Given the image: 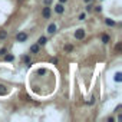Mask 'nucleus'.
I'll list each match as a JSON object with an SVG mask.
<instances>
[{
    "label": "nucleus",
    "mask_w": 122,
    "mask_h": 122,
    "mask_svg": "<svg viewBox=\"0 0 122 122\" xmlns=\"http://www.w3.org/2000/svg\"><path fill=\"white\" fill-rule=\"evenodd\" d=\"M23 60H25V63H27V65H30V56H27V55H25V56H23Z\"/></svg>",
    "instance_id": "ddd939ff"
},
{
    "label": "nucleus",
    "mask_w": 122,
    "mask_h": 122,
    "mask_svg": "<svg viewBox=\"0 0 122 122\" xmlns=\"http://www.w3.org/2000/svg\"><path fill=\"white\" fill-rule=\"evenodd\" d=\"M115 49H116V52H121V49H122V45H121V43H118Z\"/></svg>",
    "instance_id": "a211bd4d"
},
{
    "label": "nucleus",
    "mask_w": 122,
    "mask_h": 122,
    "mask_svg": "<svg viewBox=\"0 0 122 122\" xmlns=\"http://www.w3.org/2000/svg\"><path fill=\"white\" fill-rule=\"evenodd\" d=\"M109 40H111V37H109L108 35H105V33H103V35H102V42L106 45V43H109Z\"/></svg>",
    "instance_id": "9d476101"
},
{
    "label": "nucleus",
    "mask_w": 122,
    "mask_h": 122,
    "mask_svg": "<svg viewBox=\"0 0 122 122\" xmlns=\"http://www.w3.org/2000/svg\"><path fill=\"white\" fill-rule=\"evenodd\" d=\"M50 13H52L50 7H49V6H45L43 10H42V16H43L45 19H49V17H50Z\"/></svg>",
    "instance_id": "f257e3e1"
},
{
    "label": "nucleus",
    "mask_w": 122,
    "mask_h": 122,
    "mask_svg": "<svg viewBox=\"0 0 122 122\" xmlns=\"http://www.w3.org/2000/svg\"><path fill=\"white\" fill-rule=\"evenodd\" d=\"M55 12H56L57 15H62V13L65 12V7H63V3H57V5L55 6Z\"/></svg>",
    "instance_id": "20e7f679"
},
{
    "label": "nucleus",
    "mask_w": 122,
    "mask_h": 122,
    "mask_svg": "<svg viewBox=\"0 0 122 122\" xmlns=\"http://www.w3.org/2000/svg\"><path fill=\"white\" fill-rule=\"evenodd\" d=\"M7 53V49L6 47H2V49H0V56H5Z\"/></svg>",
    "instance_id": "dca6fc26"
},
{
    "label": "nucleus",
    "mask_w": 122,
    "mask_h": 122,
    "mask_svg": "<svg viewBox=\"0 0 122 122\" xmlns=\"http://www.w3.org/2000/svg\"><path fill=\"white\" fill-rule=\"evenodd\" d=\"M59 2H60V3H66V2H68V0H59Z\"/></svg>",
    "instance_id": "5701e85b"
},
{
    "label": "nucleus",
    "mask_w": 122,
    "mask_h": 122,
    "mask_svg": "<svg viewBox=\"0 0 122 122\" xmlns=\"http://www.w3.org/2000/svg\"><path fill=\"white\" fill-rule=\"evenodd\" d=\"M72 50H73V46H72V45H65V52L71 53Z\"/></svg>",
    "instance_id": "9b49d317"
},
{
    "label": "nucleus",
    "mask_w": 122,
    "mask_h": 122,
    "mask_svg": "<svg viewBox=\"0 0 122 122\" xmlns=\"http://www.w3.org/2000/svg\"><path fill=\"white\" fill-rule=\"evenodd\" d=\"M13 59H15L13 55H6V56H5V60H6V62H12Z\"/></svg>",
    "instance_id": "f8f14e48"
},
{
    "label": "nucleus",
    "mask_w": 122,
    "mask_h": 122,
    "mask_svg": "<svg viewBox=\"0 0 122 122\" xmlns=\"http://www.w3.org/2000/svg\"><path fill=\"white\" fill-rule=\"evenodd\" d=\"M16 39H17V42H26L27 40V35L25 32H20V33L16 35Z\"/></svg>",
    "instance_id": "7ed1b4c3"
},
{
    "label": "nucleus",
    "mask_w": 122,
    "mask_h": 122,
    "mask_svg": "<svg viewBox=\"0 0 122 122\" xmlns=\"http://www.w3.org/2000/svg\"><path fill=\"white\" fill-rule=\"evenodd\" d=\"M83 19H85V13H82V15L79 16V20H83Z\"/></svg>",
    "instance_id": "4be33fe9"
},
{
    "label": "nucleus",
    "mask_w": 122,
    "mask_h": 122,
    "mask_svg": "<svg viewBox=\"0 0 122 122\" xmlns=\"http://www.w3.org/2000/svg\"><path fill=\"white\" fill-rule=\"evenodd\" d=\"M75 37H76L78 40H82V39L85 37V30H83V29H78V30L75 32Z\"/></svg>",
    "instance_id": "f03ea898"
},
{
    "label": "nucleus",
    "mask_w": 122,
    "mask_h": 122,
    "mask_svg": "<svg viewBox=\"0 0 122 122\" xmlns=\"http://www.w3.org/2000/svg\"><path fill=\"white\" fill-rule=\"evenodd\" d=\"M7 39V30H0V40Z\"/></svg>",
    "instance_id": "1a4fd4ad"
},
{
    "label": "nucleus",
    "mask_w": 122,
    "mask_h": 122,
    "mask_svg": "<svg viewBox=\"0 0 122 122\" xmlns=\"http://www.w3.org/2000/svg\"><path fill=\"white\" fill-rule=\"evenodd\" d=\"M9 91H7V88L5 86V85H0V96H3V95H6Z\"/></svg>",
    "instance_id": "6e6552de"
},
{
    "label": "nucleus",
    "mask_w": 122,
    "mask_h": 122,
    "mask_svg": "<svg viewBox=\"0 0 122 122\" xmlns=\"http://www.w3.org/2000/svg\"><path fill=\"white\" fill-rule=\"evenodd\" d=\"M46 42H47L46 36H40V37L37 39V45H39V46H43V45H46Z\"/></svg>",
    "instance_id": "423d86ee"
},
{
    "label": "nucleus",
    "mask_w": 122,
    "mask_h": 122,
    "mask_svg": "<svg viewBox=\"0 0 122 122\" xmlns=\"http://www.w3.org/2000/svg\"><path fill=\"white\" fill-rule=\"evenodd\" d=\"M30 53H33V55L39 53V45H32L30 46Z\"/></svg>",
    "instance_id": "0eeeda50"
},
{
    "label": "nucleus",
    "mask_w": 122,
    "mask_h": 122,
    "mask_svg": "<svg viewBox=\"0 0 122 122\" xmlns=\"http://www.w3.org/2000/svg\"><path fill=\"white\" fill-rule=\"evenodd\" d=\"M105 23H106L108 26H113V25H115V22H113V20H111V19H106V20H105Z\"/></svg>",
    "instance_id": "2eb2a0df"
},
{
    "label": "nucleus",
    "mask_w": 122,
    "mask_h": 122,
    "mask_svg": "<svg viewBox=\"0 0 122 122\" xmlns=\"http://www.w3.org/2000/svg\"><path fill=\"white\" fill-rule=\"evenodd\" d=\"M95 10H96V12H102V7H101V6H96Z\"/></svg>",
    "instance_id": "412c9836"
},
{
    "label": "nucleus",
    "mask_w": 122,
    "mask_h": 122,
    "mask_svg": "<svg viewBox=\"0 0 122 122\" xmlns=\"http://www.w3.org/2000/svg\"><path fill=\"white\" fill-rule=\"evenodd\" d=\"M43 3H45V6H49L52 3V0H43Z\"/></svg>",
    "instance_id": "aec40b11"
},
{
    "label": "nucleus",
    "mask_w": 122,
    "mask_h": 122,
    "mask_svg": "<svg viewBox=\"0 0 122 122\" xmlns=\"http://www.w3.org/2000/svg\"><path fill=\"white\" fill-rule=\"evenodd\" d=\"M37 73H39V75H45V73H46V71H45V69H39V71H37Z\"/></svg>",
    "instance_id": "6ab92c4d"
},
{
    "label": "nucleus",
    "mask_w": 122,
    "mask_h": 122,
    "mask_svg": "<svg viewBox=\"0 0 122 122\" xmlns=\"http://www.w3.org/2000/svg\"><path fill=\"white\" fill-rule=\"evenodd\" d=\"M83 2H85V3H91V2H92V0H83Z\"/></svg>",
    "instance_id": "b1692460"
},
{
    "label": "nucleus",
    "mask_w": 122,
    "mask_h": 122,
    "mask_svg": "<svg viewBox=\"0 0 122 122\" xmlns=\"http://www.w3.org/2000/svg\"><path fill=\"white\" fill-rule=\"evenodd\" d=\"M92 9H93V6H92L91 3H88V5H86V12H91Z\"/></svg>",
    "instance_id": "f3484780"
},
{
    "label": "nucleus",
    "mask_w": 122,
    "mask_h": 122,
    "mask_svg": "<svg viewBox=\"0 0 122 122\" xmlns=\"http://www.w3.org/2000/svg\"><path fill=\"white\" fill-rule=\"evenodd\" d=\"M115 81H116V82H121V81H122V75H121L119 72L115 75Z\"/></svg>",
    "instance_id": "4468645a"
},
{
    "label": "nucleus",
    "mask_w": 122,
    "mask_h": 122,
    "mask_svg": "<svg viewBox=\"0 0 122 122\" xmlns=\"http://www.w3.org/2000/svg\"><path fill=\"white\" fill-rule=\"evenodd\" d=\"M55 32H56V25H55V23H50V25L47 26V33H49V35H53Z\"/></svg>",
    "instance_id": "39448f33"
}]
</instances>
